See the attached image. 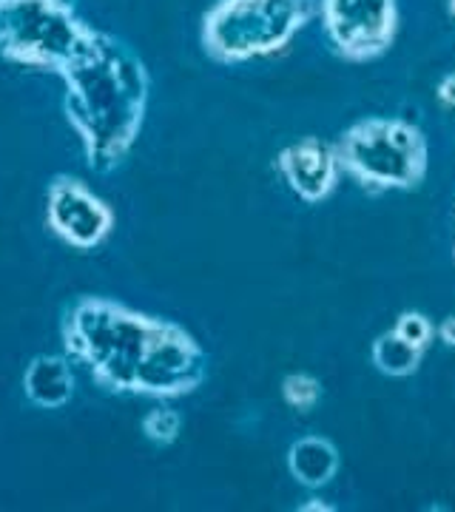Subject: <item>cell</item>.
I'll return each mask as SVG.
<instances>
[{"label":"cell","instance_id":"1","mask_svg":"<svg viewBox=\"0 0 455 512\" xmlns=\"http://www.w3.org/2000/svg\"><path fill=\"white\" fill-rule=\"evenodd\" d=\"M60 339L69 362L114 396L182 399L208 373L205 350L182 325L109 296L74 299L60 319Z\"/></svg>","mask_w":455,"mask_h":512},{"label":"cell","instance_id":"2","mask_svg":"<svg viewBox=\"0 0 455 512\" xmlns=\"http://www.w3.org/2000/svg\"><path fill=\"white\" fill-rule=\"evenodd\" d=\"M60 77L66 86L63 111L89 168L94 174L117 171L146 123L151 77L143 57L123 37L94 29Z\"/></svg>","mask_w":455,"mask_h":512},{"label":"cell","instance_id":"3","mask_svg":"<svg viewBox=\"0 0 455 512\" xmlns=\"http://www.w3.org/2000/svg\"><path fill=\"white\" fill-rule=\"evenodd\" d=\"M313 18L319 0H214L202 15V52L222 66L276 57Z\"/></svg>","mask_w":455,"mask_h":512},{"label":"cell","instance_id":"4","mask_svg":"<svg viewBox=\"0 0 455 512\" xmlns=\"http://www.w3.org/2000/svg\"><path fill=\"white\" fill-rule=\"evenodd\" d=\"M342 174L367 194L413 191L430 171V143L401 117H364L333 143Z\"/></svg>","mask_w":455,"mask_h":512},{"label":"cell","instance_id":"5","mask_svg":"<svg viewBox=\"0 0 455 512\" xmlns=\"http://www.w3.org/2000/svg\"><path fill=\"white\" fill-rule=\"evenodd\" d=\"M94 35L74 0H0V60L63 74Z\"/></svg>","mask_w":455,"mask_h":512},{"label":"cell","instance_id":"6","mask_svg":"<svg viewBox=\"0 0 455 512\" xmlns=\"http://www.w3.org/2000/svg\"><path fill=\"white\" fill-rule=\"evenodd\" d=\"M319 20L333 55L373 63L399 35V0H319Z\"/></svg>","mask_w":455,"mask_h":512},{"label":"cell","instance_id":"7","mask_svg":"<svg viewBox=\"0 0 455 512\" xmlns=\"http://www.w3.org/2000/svg\"><path fill=\"white\" fill-rule=\"evenodd\" d=\"M46 225L74 251H94L111 237L114 211L80 177L57 174L46 188Z\"/></svg>","mask_w":455,"mask_h":512},{"label":"cell","instance_id":"8","mask_svg":"<svg viewBox=\"0 0 455 512\" xmlns=\"http://www.w3.org/2000/svg\"><path fill=\"white\" fill-rule=\"evenodd\" d=\"M273 165L285 185L308 205H319L328 200L342 177L336 148L319 137H302L291 146H285L276 154Z\"/></svg>","mask_w":455,"mask_h":512},{"label":"cell","instance_id":"9","mask_svg":"<svg viewBox=\"0 0 455 512\" xmlns=\"http://www.w3.org/2000/svg\"><path fill=\"white\" fill-rule=\"evenodd\" d=\"M23 393L40 410H60L72 402L74 373L66 356L40 353L23 373Z\"/></svg>","mask_w":455,"mask_h":512},{"label":"cell","instance_id":"10","mask_svg":"<svg viewBox=\"0 0 455 512\" xmlns=\"http://www.w3.org/2000/svg\"><path fill=\"white\" fill-rule=\"evenodd\" d=\"M342 456L336 444L325 436H302L288 450V470L305 490H322L339 476Z\"/></svg>","mask_w":455,"mask_h":512},{"label":"cell","instance_id":"11","mask_svg":"<svg viewBox=\"0 0 455 512\" xmlns=\"http://www.w3.org/2000/svg\"><path fill=\"white\" fill-rule=\"evenodd\" d=\"M370 359L379 373L390 376V379H407L421 367L424 350L413 348L410 342H404L396 330H387L382 336H376L373 348H370Z\"/></svg>","mask_w":455,"mask_h":512},{"label":"cell","instance_id":"12","mask_svg":"<svg viewBox=\"0 0 455 512\" xmlns=\"http://www.w3.org/2000/svg\"><path fill=\"white\" fill-rule=\"evenodd\" d=\"M140 430L154 447H171L174 441L180 439L182 433V416L174 407H154L148 410L143 421H140Z\"/></svg>","mask_w":455,"mask_h":512},{"label":"cell","instance_id":"13","mask_svg":"<svg viewBox=\"0 0 455 512\" xmlns=\"http://www.w3.org/2000/svg\"><path fill=\"white\" fill-rule=\"evenodd\" d=\"M282 399L296 413H310L322 402V382L310 373H288L282 379Z\"/></svg>","mask_w":455,"mask_h":512},{"label":"cell","instance_id":"14","mask_svg":"<svg viewBox=\"0 0 455 512\" xmlns=\"http://www.w3.org/2000/svg\"><path fill=\"white\" fill-rule=\"evenodd\" d=\"M393 330L399 333L404 342H410L413 348L424 350V353H427V348H430L433 339H436V325L430 322V316H424L421 311L399 313Z\"/></svg>","mask_w":455,"mask_h":512},{"label":"cell","instance_id":"15","mask_svg":"<svg viewBox=\"0 0 455 512\" xmlns=\"http://www.w3.org/2000/svg\"><path fill=\"white\" fill-rule=\"evenodd\" d=\"M436 97L444 109H455V72L444 74V77L438 80Z\"/></svg>","mask_w":455,"mask_h":512},{"label":"cell","instance_id":"16","mask_svg":"<svg viewBox=\"0 0 455 512\" xmlns=\"http://www.w3.org/2000/svg\"><path fill=\"white\" fill-rule=\"evenodd\" d=\"M436 339L438 342H444L447 348H455V313L441 319V325L436 328Z\"/></svg>","mask_w":455,"mask_h":512},{"label":"cell","instance_id":"17","mask_svg":"<svg viewBox=\"0 0 455 512\" xmlns=\"http://www.w3.org/2000/svg\"><path fill=\"white\" fill-rule=\"evenodd\" d=\"M299 510H302V512H308V510H333V507H330V504H322L319 498H313V504H302Z\"/></svg>","mask_w":455,"mask_h":512},{"label":"cell","instance_id":"18","mask_svg":"<svg viewBox=\"0 0 455 512\" xmlns=\"http://www.w3.org/2000/svg\"><path fill=\"white\" fill-rule=\"evenodd\" d=\"M447 9H450V15L455 18V0H450V3H447Z\"/></svg>","mask_w":455,"mask_h":512},{"label":"cell","instance_id":"19","mask_svg":"<svg viewBox=\"0 0 455 512\" xmlns=\"http://www.w3.org/2000/svg\"><path fill=\"white\" fill-rule=\"evenodd\" d=\"M453 256H455V254H453Z\"/></svg>","mask_w":455,"mask_h":512}]
</instances>
